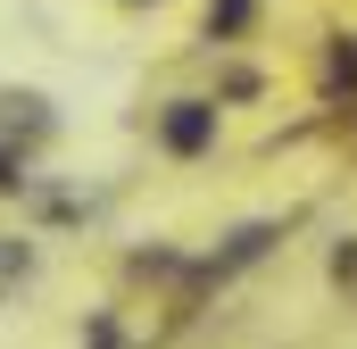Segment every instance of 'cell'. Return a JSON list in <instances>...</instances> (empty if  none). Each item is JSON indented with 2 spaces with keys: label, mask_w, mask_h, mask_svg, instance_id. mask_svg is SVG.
I'll return each mask as SVG.
<instances>
[{
  "label": "cell",
  "mask_w": 357,
  "mask_h": 349,
  "mask_svg": "<svg viewBox=\"0 0 357 349\" xmlns=\"http://www.w3.org/2000/svg\"><path fill=\"white\" fill-rule=\"evenodd\" d=\"M216 133H225V108H216L208 91H183V100L158 108V150H167V158H208Z\"/></svg>",
  "instance_id": "6da1fadb"
},
{
  "label": "cell",
  "mask_w": 357,
  "mask_h": 349,
  "mask_svg": "<svg viewBox=\"0 0 357 349\" xmlns=\"http://www.w3.org/2000/svg\"><path fill=\"white\" fill-rule=\"evenodd\" d=\"M0 125H8V133H25V142H42L59 117H50V100H42V91H0Z\"/></svg>",
  "instance_id": "7a4b0ae2"
},
{
  "label": "cell",
  "mask_w": 357,
  "mask_h": 349,
  "mask_svg": "<svg viewBox=\"0 0 357 349\" xmlns=\"http://www.w3.org/2000/svg\"><path fill=\"white\" fill-rule=\"evenodd\" d=\"M33 242H25V233H0V299H17V291H25V283H33Z\"/></svg>",
  "instance_id": "3957f363"
},
{
  "label": "cell",
  "mask_w": 357,
  "mask_h": 349,
  "mask_svg": "<svg viewBox=\"0 0 357 349\" xmlns=\"http://www.w3.org/2000/svg\"><path fill=\"white\" fill-rule=\"evenodd\" d=\"M250 8H258V0H216V8H208V34H216V42H233V34L250 25Z\"/></svg>",
  "instance_id": "277c9868"
},
{
  "label": "cell",
  "mask_w": 357,
  "mask_h": 349,
  "mask_svg": "<svg viewBox=\"0 0 357 349\" xmlns=\"http://www.w3.org/2000/svg\"><path fill=\"white\" fill-rule=\"evenodd\" d=\"M0 191H33V174H25V142H0Z\"/></svg>",
  "instance_id": "5b68a950"
},
{
  "label": "cell",
  "mask_w": 357,
  "mask_h": 349,
  "mask_svg": "<svg viewBox=\"0 0 357 349\" xmlns=\"http://www.w3.org/2000/svg\"><path fill=\"white\" fill-rule=\"evenodd\" d=\"M333 274H341V283L357 274V242H341V250H333Z\"/></svg>",
  "instance_id": "8992f818"
},
{
  "label": "cell",
  "mask_w": 357,
  "mask_h": 349,
  "mask_svg": "<svg viewBox=\"0 0 357 349\" xmlns=\"http://www.w3.org/2000/svg\"><path fill=\"white\" fill-rule=\"evenodd\" d=\"M91 349H116V325L108 316H91Z\"/></svg>",
  "instance_id": "52a82bcc"
},
{
  "label": "cell",
  "mask_w": 357,
  "mask_h": 349,
  "mask_svg": "<svg viewBox=\"0 0 357 349\" xmlns=\"http://www.w3.org/2000/svg\"><path fill=\"white\" fill-rule=\"evenodd\" d=\"M125 8H150V0H125Z\"/></svg>",
  "instance_id": "ba28073f"
}]
</instances>
